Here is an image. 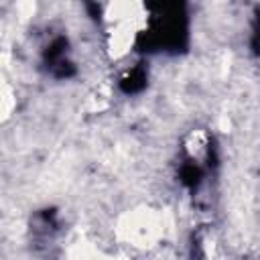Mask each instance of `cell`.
Returning a JSON list of instances; mask_svg holds the SVG:
<instances>
[{"mask_svg":"<svg viewBox=\"0 0 260 260\" xmlns=\"http://www.w3.org/2000/svg\"><path fill=\"white\" fill-rule=\"evenodd\" d=\"M120 232L126 242L132 246H150L162 236V221L152 211H134L130 213L122 225Z\"/></svg>","mask_w":260,"mask_h":260,"instance_id":"6da1fadb","label":"cell"}]
</instances>
